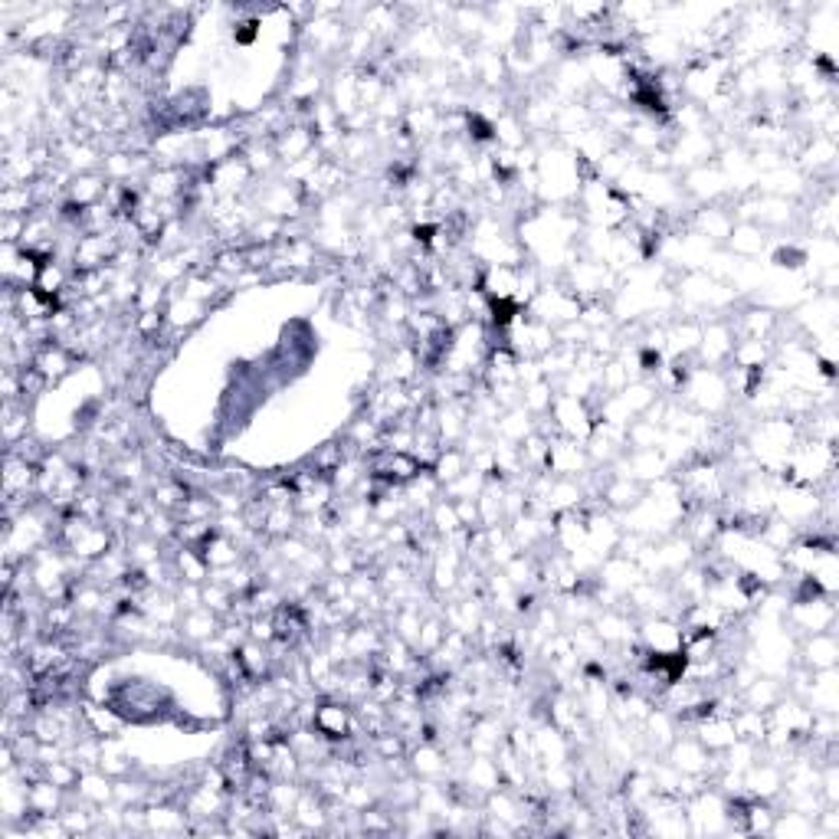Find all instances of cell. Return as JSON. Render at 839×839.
I'll list each match as a JSON object with an SVG mask.
<instances>
[{"label": "cell", "mask_w": 839, "mask_h": 839, "mask_svg": "<svg viewBox=\"0 0 839 839\" xmlns=\"http://www.w3.org/2000/svg\"><path fill=\"white\" fill-rule=\"evenodd\" d=\"M535 417L525 410V407H512V410H502V417L495 420V427H492V436L495 440H502V443H512L518 446L525 440L528 433H535Z\"/></svg>", "instance_id": "ac0fdd59"}, {"label": "cell", "mask_w": 839, "mask_h": 839, "mask_svg": "<svg viewBox=\"0 0 839 839\" xmlns=\"http://www.w3.org/2000/svg\"><path fill=\"white\" fill-rule=\"evenodd\" d=\"M73 794L79 800L92 803V807H105V803L115 800V781L105 771H99V767H86V771L79 774V784Z\"/></svg>", "instance_id": "e0dca14e"}, {"label": "cell", "mask_w": 839, "mask_h": 839, "mask_svg": "<svg viewBox=\"0 0 839 839\" xmlns=\"http://www.w3.org/2000/svg\"><path fill=\"white\" fill-rule=\"evenodd\" d=\"M177 630H181L184 643H191L197 649L200 643L214 640V636L223 630V617H220V613H214V610H207V607H197V610L181 613V623H177Z\"/></svg>", "instance_id": "9c48e42d"}, {"label": "cell", "mask_w": 839, "mask_h": 839, "mask_svg": "<svg viewBox=\"0 0 839 839\" xmlns=\"http://www.w3.org/2000/svg\"><path fill=\"white\" fill-rule=\"evenodd\" d=\"M463 777V784L472 787L476 794H492L495 787H502V771H499V761L486 758V754H469V761L456 771Z\"/></svg>", "instance_id": "ba28073f"}, {"label": "cell", "mask_w": 839, "mask_h": 839, "mask_svg": "<svg viewBox=\"0 0 839 839\" xmlns=\"http://www.w3.org/2000/svg\"><path fill=\"white\" fill-rule=\"evenodd\" d=\"M164 315H168L171 332H191L194 325H200L210 315V305L197 302V299H187V295H181V292H168Z\"/></svg>", "instance_id": "30bf717a"}, {"label": "cell", "mask_w": 839, "mask_h": 839, "mask_svg": "<svg viewBox=\"0 0 839 839\" xmlns=\"http://www.w3.org/2000/svg\"><path fill=\"white\" fill-rule=\"evenodd\" d=\"M784 695H787L784 679H777V676H758V679H754V682L748 685V689L741 692V705L767 715L777 702L784 699Z\"/></svg>", "instance_id": "9a60e30c"}, {"label": "cell", "mask_w": 839, "mask_h": 839, "mask_svg": "<svg viewBox=\"0 0 839 839\" xmlns=\"http://www.w3.org/2000/svg\"><path fill=\"white\" fill-rule=\"evenodd\" d=\"M692 735L699 738L702 744L712 754H718V751H725L728 744H735L738 741V735H735V725H731V718L728 715H708V718H702V722H695L692 728Z\"/></svg>", "instance_id": "5bb4252c"}, {"label": "cell", "mask_w": 839, "mask_h": 839, "mask_svg": "<svg viewBox=\"0 0 839 839\" xmlns=\"http://www.w3.org/2000/svg\"><path fill=\"white\" fill-rule=\"evenodd\" d=\"M105 191H109V181H105L102 171H92V174H76L73 181L66 187V200L69 204H76L82 210L96 207L105 200Z\"/></svg>", "instance_id": "2e32d148"}, {"label": "cell", "mask_w": 839, "mask_h": 839, "mask_svg": "<svg viewBox=\"0 0 839 839\" xmlns=\"http://www.w3.org/2000/svg\"><path fill=\"white\" fill-rule=\"evenodd\" d=\"M40 204H37V194H33V184L30 187H4L0 191V217H30L37 214Z\"/></svg>", "instance_id": "44dd1931"}, {"label": "cell", "mask_w": 839, "mask_h": 839, "mask_svg": "<svg viewBox=\"0 0 839 839\" xmlns=\"http://www.w3.org/2000/svg\"><path fill=\"white\" fill-rule=\"evenodd\" d=\"M797 666L810 669V672H823V669H836V656H839V643H836V630L826 633H813V636H800L797 640Z\"/></svg>", "instance_id": "5b68a950"}, {"label": "cell", "mask_w": 839, "mask_h": 839, "mask_svg": "<svg viewBox=\"0 0 839 839\" xmlns=\"http://www.w3.org/2000/svg\"><path fill=\"white\" fill-rule=\"evenodd\" d=\"M725 246L735 259H748L751 263V259H758L767 246H771V240H767V230H761L758 223H735V230H731Z\"/></svg>", "instance_id": "7c38bea8"}, {"label": "cell", "mask_w": 839, "mask_h": 839, "mask_svg": "<svg viewBox=\"0 0 839 839\" xmlns=\"http://www.w3.org/2000/svg\"><path fill=\"white\" fill-rule=\"evenodd\" d=\"M273 148H276L282 168H286V164H295V161L315 155L318 148H315V132H312V125H289L286 132L273 138Z\"/></svg>", "instance_id": "52a82bcc"}, {"label": "cell", "mask_w": 839, "mask_h": 839, "mask_svg": "<svg viewBox=\"0 0 839 839\" xmlns=\"http://www.w3.org/2000/svg\"><path fill=\"white\" fill-rule=\"evenodd\" d=\"M30 436V407L4 404V449L23 443Z\"/></svg>", "instance_id": "7402d4cb"}, {"label": "cell", "mask_w": 839, "mask_h": 839, "mask_svg": "<svg viewBox=\"0 0 839 839\" xmlns=\"http://www.w3.org/2000/svg\"><path fill=\"white\" fill-rule=\"evenodd\" d=\"M27 800H30V817H59V813L66 810L69 794L63 787H56L53 781L40 777V781L30 784Z\"/></svg>", "instance_id": "4fadbf2b"}, {"label": "cell", "mask_w": 839, "mask_h": 839, "mask_svg": "<svg viewBox=\"0 0 839 839\" xmlns=\"http://www.w3.org/2000/svg\"><path fill=\"white\" fill-rule=\"evenodd\" d=\"M663 758L676 767L679 774H692V777H705V781H715L718 774V764H715V754L705 748V744L695 738V735H682L669 744V751Z\"/></svg>", "instance_id": "6da1fadb"}, {"label": "cell", "mask_w": 839, "mask_h": 839, "mask_svg": "<svg viewBox=\"0 0 839 839\" xmlns=\"http://www.w3.org/2000/svg\"><path fill=\"white\" fill-rule=\"evenodd\" d=\"M73 364H76V358L59 345V341H50V345L37 348V354H33V371H37L46 384H59L69 371H73Z\"/></svg>", "instance_id": "8fae6325"}, {"label": "cell", "mask_w": 839, "mask_h": 839, "mask_svg": "<svg viewBox=\"0 0 839 839\" xmlns=\"http://www.w3.org/2000/svg\"><path fill=\"white\" fill-rule=\"evenodd\" d=\"M430 472L440 486H449V482H456L463 472H469V456L463 453V446H446V449H440V456H436Z\"/></svg>", "instance_id": "ffe728a7"}, {"label": "cell", "mask_w": 839, "mask_h": 839, "mask_svg": "<svg viewBox=\"0 0 839 839\" xmlns=\"http://www.w3.org/2000/svg\"><path fill=\"white\" fill-rule=\"evenodd\" d=\"M636 640H640L646 653L672 656V653H682L685 630H682V623L672 617H643L636 623Z\"/></svg>", "instance_id": "3957f363"}, {"label": "cell", "mask_w": 839, "mask_h": 839, "mask_svg": "<svg viewBox=\"0 0 839 839\" xmlns=\"http://www.w3.org/2000/svg\"><path fill=\"white\" fill-rule=\"evenodd\" d=\"M689 227L685 230H692V233H699L705 236L708 243H725L731 230H735V217H731V210L725 204H708V207H695L692 214H689Z\"/></svg>", "instance_id": "8992f818"}, {"label": "cell", "mask_w": 839, "mask_h": 839, "mask_svg": "<svg viewBox=\"0 0 839 839\" xmlns=\"http://www.w3.org/2000/svg\"><path fill=\"white\" fill-rule=\"evenodd\" d=\"M784 623H790V630L797 636H813L826 633L836 626V604L833 597H813V600H794L784 610Z\"/></svg>", "instance_id": "7a4b0ae2"}, {"label": "cell", "mask_w": 839, "mask_h": 839, "mask_svg": "<svg viewBox=\"0 0 839 839\" xmlns=\"http://www.w3.org/2000/svg\"><path fill=\"white\" fill-rule=\"evenodd\" d=\"M771 836H787V839H813L817 836V820L807 817V813H797V810H777L774 826H771Z\"/></svg>", "instance_id": "d6986e66"}, {"label": "cell", "mask_w": 839, "mask_h": 839, "mask_svg": "<svg viewBox=\"0 0 839 839\" xmlns=\"http://www.w3.org/2000/svg\"><path fill=\"white\" fill-rule=\"evenodd\" d=\"M427 522L433 528V535H440L443 541L446 538H453L459 528H463V522H459V515H456V505L449 502V499H440L436 502L430 512H427Z\"/></svg>", "instance_id": "603a6c76"}, {"label": "cell", "mask_w": 839, "mask_h": 839, "mask_svg": "<svg viewBox=\"0 0 839 839\" xmlns=\"http://www.w3.org/2000/svg\"><path fill=\"white\" fill-rule=\"evenodd\" d=\"M590 456L584 443L577 440H567V436H551V446H548V469L551 476H567V479H581L584 472H590Z\"/></svg>", "instance_id": "277c9868"}]
</instances>
